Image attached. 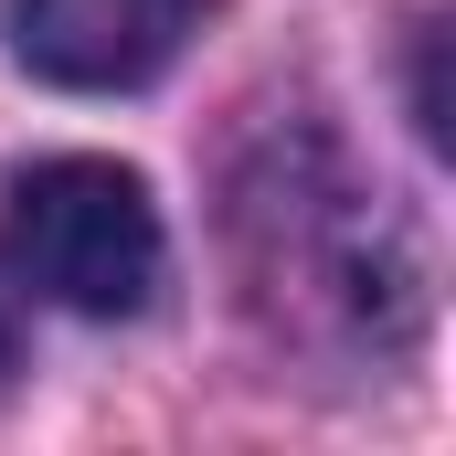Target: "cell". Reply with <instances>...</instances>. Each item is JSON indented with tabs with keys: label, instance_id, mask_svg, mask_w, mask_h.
I'll return each mask as SVG.
<instances>
[{
	"label": "cell",
	"instance_id": "obj_3",
	"mask_svg": "<svg viewBox=\"0 0 456 456\" xmlns=\"http://www.w3.org/2000/svg\"><path fill=\"white\" fill-rule=\"evenodd\" d=\"M191 11L202 0H11V53L43 86L117 96V86H149L181 53Z\"/></svg>",
	"mask_w": 456,
	"mask_h": 456
},
{
	"label": "cell",
	"instance_id": "obj_4",
	"mask_svg": "<svg viewBox=\"0 0 456 456\" xmlns=\"http://www.w3.org/2000/svg\"><path fill=\"white\" fill-rule=\"evenodd\" d=\"M11 361H21V340H11V297H0V382H11Z\"/></svg>",
	"mask_w": 456,
	"mask_h": 456
},
{
	"label": "cell",
	"instance_id": "obj_1",
	"mask_svg": "<svg viewBox=\"0 0 456 456\" xmlns=\"http://www.w3.org/2000/svg\"><path fill=\"white\" fill-rule=\"evenodd\" d=\"M233 244L255 276V308L297 340H403L425 308V265L414 233L382 213V191H361L319 138L276 149L244 191H233Z\"/></svg>",
	"mask_w": 456,
	"mask_h": 456
},
{
	"label": "cell",
	"instance_id": "obj_2",
	"mask_svg": "<svg viewBox=\"0 0 456 456\" xmlns=\"http://www.w3.org/2000/svg\"><path fill=\"white\" fill-rule=\"evenodd\" d=\"M11 265L32 297L75 319H138L159 297V202L117 159H32L11 170Z\"/></svg>",
	"mask_w": 456,
	"mask_h": 456
}]
</instances>
